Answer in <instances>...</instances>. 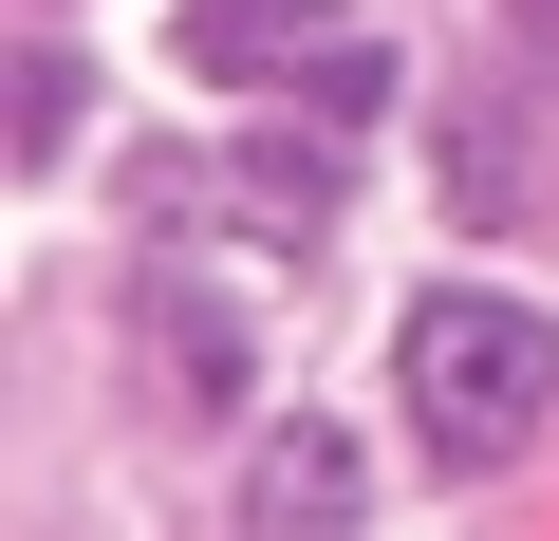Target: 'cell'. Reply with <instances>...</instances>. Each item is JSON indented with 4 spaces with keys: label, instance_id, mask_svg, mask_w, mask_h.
Instances as JSON below:
<instances>
[{
    "label": "cell",
    "instance_id": "cell-1",
    "mask_svg": "<svg viewBox=\"0 0 559 541\" xmlns=\"http://www.w3.org/2000/svg\"><path fill=\"white\" fill-rule=\"evenodd\" d=\"M392 392H411V430H429V467H522L540 448V411H559V337L522 318V299H411V337H392Z\"/></svg>",
    "mask_w": 559,
    "mask_h": 541
},
{
    "label": "cell",
    "instance_id": "cell-3",
    "mask_svg": "<svg viewBox=\"0 0 559 541\" xmlns=\"http://www.w3.org/2000/svg\"><path fill=\"white\" fill-rule=\"evenodd\" d=\"M355 485H373V467H355L336 430H261V467H242V522H261V541H318V522H355Z\"/></svg>",
    "mask_w": 559,
    "mask_h": 541
},
{
    "label": "cell",
    "instance_id": "cell-4",
    "mask_svg": "<svg viewBox=\"0 0 559 541\" xmlns=\"http://www.w3.org/2000/svg\"><path fill=\"white\" fill-rule=\"evenodd\" d=\"M299 113H318V131H373V113H392V57H373V38H336V57L299 75Z\"/></svg>",
    "mask_w": 559,
    "mask_h": 541
},
{
    "label": "cell",
    "instance_id": "cell-6",
    "mask_svg": "<svg viewBox=\"0 0 559 541\" xmlns=\"http://www.w3.org/2000/svg\"><path fill=\"white\" fill-rule=\"evenodd\" d=\"M522 20H540V38H559V0H522Z\"/></svg>",
    "mask_w": 559,
    "mask_h": 541
},
{
    "label": "cell",
    "instance_id": "cell-2",
    "mask_svg": "<svg viewBox=\"0 0 559 541\" xmlns=\"http://www.w3.org/2000/svg\"><path fill=\"white\" fill-rule=\"evenodd\" d=\"M318 0H187V75L205 94H261V75H318Z\"/></svg>",
    "mask_w": 559,
    "mask_h": 541
},
{
    "label": "cell",
    "instance_id": "cell-5",
    "mask_svg": "<svg viewBox=\"0 0 559 541\" xmlns=\"http://www.w3.org/2000/svg\"><path fill=\"white\" fill-rule=\"evenodd\" d=\"M75 94H94L75 57H20V168H57V150H75Z\"/></svg>",
    "mask_w": 559,
    "mask_h": 541
}]
</instances>
